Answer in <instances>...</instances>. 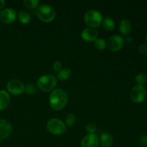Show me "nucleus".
I'll return each instance as SVG.
<instances>
[{
	"instance_id": "1",
	"label": "nucleus",
	"mask_w": 147,
	"mask_h": 147,
	"mask_svg": "<svg viewBox=\"0 0 147 147\" xmlns=\"http://www.w3.org/2000/svg\"><path fill=\"white\" fill-rule=\"evenodd\" d=\"M68 96L62 89H55L50 96V106L53 109L56 111L63 109L67 104Z\"/></svg>"
},
{
	"instance_id": "2",
	"label": "nucleus",
	"mask_w": 147,
	"mask_h": 147,
	"mask_svg": "<svg viewBox=\"0 0 147 147\" xmlns=\"http://www.w3.org/2000/svg\"><path fill=\"white\" fill-rule=\"evenodd\" d=\"M84 21L87 25L92 28L98 27L103 21V15L98 10H88L84 15Z\"/></svg>"
},
{
	"instance_id": "3",
	"label": "nucleus",
	"mask_w": 147,
	"mask_h": 147,
	"mask_svg": "<svg viewBox=\"0 0 147 147\" xmlns=\"http://www.w3.org/2000/svg\"><path fill=\"white\" fill-rule=\"evenodd\" d=\"M36 14L40 20L45 22H50L55 17V11L54 8L48 4H42L37 8Z\"/></svg>"
},
{
	"instance_id": "4",
	"label": "nucleus",
	"mask_w": 147,
	"mask_h": 147,
	"mask_svg": "<svg viewBox=\"0 0 147 147\" xmlns=\"http://www.w3.org/2000/svg\"><path fill=\"white\" fill-rule=\"evenodd\" d=\"M57 85V80L51 75H45L39 78L37 82V86L41 90L48 92L53 90Z\"/></svg>"
},
{
	"instance_id": "5",
	"label": "nucleus",
	"mask_w": 147,
	"mask_h": 147,
	"mask_svg": "<svg viewBox=\"0 0 147 147\" xmlns=\"http://www.w3.org/2000/svg\"><path fill=\"white\" fill-rule=\"evenodd\" d=\"M47 129L51 134L54 135L63 134L65 131V124L60 119L53 118L50 119L47 123Z\"/></svg>"
},
{
	"instance_id": "6",
	"label": "nucleus",
	"mask_w": 147,
	"mask_h": 147,
	"mask_svg": "<svg viewBox=\"0 0 147 147\" xmlns=\"http://www.w3.org/2000/svg\"><path fill=\"white\" fill-rule=\"evenodd\" d=\"M146 89L143 86H135L130 91V97L132 101L136 103H142L146 98Z\"/></svg>"
},
{
	"instance_id": "7",
	"label": "nucleus",
	"mask_w": 147,
	"mask_h": 147,
	"mask_svg": "<svg viewBox=\"0 0 147 147\" xmlns=\"http://www.w3.org/2000/svg\"><path fill=\"white\" fill-rule=\"evenodd\" d=\"M7 89L12 95H20L25 90L24 84L17 79H12L7 84Z\"/></svg>"
},
{
	"instance_id": "8",
	"label": "nucleus",
	"mask_w": 147,
	"mask_h": 147,
	"mask_svg": "<svg viewBox=\"0 0 147 147\" xmlns=\"http://www.w3.org/2000/svg\"><path fill=\"white\" fill-rule=\"evenodd\" d=\"M17 19V13L13 9L7 8L0 11V21L4 24H11Z\"/></svg>"
},
{
	"instance_id": "9",
	"label": "nucleus",
	"mask_w": 147,
	"mask_h": 147,
	"mask_svg": "<svg viewBox=\"0 0 147 147\" xmlns=\"http://www.w3.org/2000/svg\"><path fill=\"white\" fill-rule=\"evenodd\" d=\"M124 40L120 35H113L109 38L108 42V47L111 51L117 52L123 47Z\"/></svg>"
},
{
	"instance_id": "10",
	"label": "nucleus",
	"mask_w": 147,
	"mask_h": 147,
	"mask_svg": "<svg viewBox=\"0 0 147 147\" xmlns=\"http://www.w3.org/2000/svg\"><path fill=\"white\" fill-rule=\"evenodd\" d=\"M12 127L9 122L4 119H0V142L7 139L11 134Z\"/></svg>"
},
{
	"instance_id": "11",
	"label": "nucleus",
	"mask_w": 147,
	"mask_h": 147,
	"mask_svg": "<svg viewBox=\"0 0 147 147\" xmlns=\"http://www.w3.org/2000/svg\"><path fill=\"white\" fill-rule=\"evenodd\" d=\"M98 144V138L94 134H89L81 141V147H97Z\"/></svg>"
},
{
	"instance_id": "12",
	"label": "nucleus",
	"mask_w": 147,
	"mask_h": 147,
	"mask_svg": "<svg viewBox=\"0 0 147 147\" xmlns=\"http://www.w3.org/2000/svg\"><path fill=\"white\" fill-rule=\"evenodd\" d=\"M98 31L92 27H88L84 29L81 32V37L83 40L87 42H93L97 39Z\"/></svg>"
},
{
	"instance_id": "13",
	"label": "nucleus",
	"mask_w": 147,
	"mask_h": 147,
	"mask_svg": "<svg viewBox=\"0 0 147 147\" xmlns=\"http://www.w3.org/2000/svg\"><path fill=\"white\" fill-rule=\"evenodd\" d=\"M10 102V97L6 90H0V111L5 109L9 106Z\"/></svg>"
},
{
	"instance_id": "14",
	"label": "nucleus",
	"mask_w": 147,
	"mask_h": 147,
	"mask_svg": "<svg viewBox=\"0 0 147 147\" xmlns=\"http://www.w3.org/2000/svg\"><path fill=\"white\" fill-rule=\"evenodd\" d=\"M119 31L123 35H127L131 30V24L129 20H122L119 24Z\"/></svg>"
},
{
	"instance_id": "15",
	"label": "nucleus",
	"mask_w": 147,
	"mask_h": 147,
	"mask_svg": "<svg viewBox=\"0 0 147 147\" xmlns=\"http://www.w3.org/2000/svg\"><path fill=\"white\" fill-rule=\"evenodd\" d=\"M100 144L103 147H110L112 145L113 142V136L111 134L109 133L105 132V133L102 134L100 138Z\"/></svg>"
},
{
	"instance_id": "16",
	"label": "nucleus",
	"mask_w": 147,
	"mask_h": 147,
	"mask_svg": "<svg viewBox=\"0 0 147 147\" xmlns=\"http://www.w3.org/2000/svg\"><path fill=\"white\" fill-rule=\"evenodd\" d=\"M71 76V70L69 68H63L59 71L57 74V78L60 80H66L69 79Z\"/></svg>"
},
{
	"instance_id": "17",
	"label": "nucleus",
	"mask_w": 147,
	"mask_h": 147,
	"mask_svg": "<svg viewBox=\"0 0 147 147\" xmlns=\"http://www.w3.org/2000/svg\"><path fill=\"white\" fill-rule=\"evenodd\" d=\"M103 27L107 31H111L114 29L115 27V22L111 17H106L103 20Z\"/></svg>"
},
{
	"instance_id": "18",
	"label": "nucleus",
	"mask_w": 147,
	"mask_h": 147,
	"mask_svg": "<svg viewBox=\"0 0 147 147\" xmlns=\"http://www.w3.org/2000/svg\"><path fill=\"white\" fill-rule=\"evenodd\" d=\"M18 19L22 24H28L30 22L31 17L30 14L25 11H21L18 14Z\"/></svg>"
},
{
	"instance_id": "19",
	"label": "nucleus",
	"mask_w": 147,
	"mask_h": 147,
	"mask_svg": "<svg viewBox=\"0 0 147 147\" xmlns=\"http://www.w3.org/2000/svg\"><path fill=\"white\" fill-rule=\"evenodd\" d=\"M65 121L66 125L67 126H72L74 125L76 122V117L74 114L73 113H69L65 116Z\"/></svg>"
},
{
	"instance_id": "20",
	"label": "nucleus",
	"mask_w": 147,
	"mask_h": 147,
	"mask_svg": "<svg viewBox=\"0 0 147 147\" xmlns=\"http://www.w3.org/2000/svg\"><path fill=\"white\" fill-rule=\"evenodd\" d=\"M147 78L146 75L144 73H139L136 75V78H135V80L136 83H137L138 86H143L145 83L146 82Z\"/></svg>"
},
{
	"instance_id": "21",
	"label": "nucleus",
	"mask_w": 147,
	"mask_h": 147,
	"mask_svg": "<svg viewBox=\"0 0 147 147\" xmlns=\"http://www.w3.org/2000/svg\"><path fill=\"white\" fill-rule=\"evenodd\" d=\"M95 46L98 50H103L106 47V42L104 39L99 38L95 40Z\"/></svg>"
},
{
	"instance_id": "22",
	"label": "nucleus",
	"mask_w": 147,
	"mask_h": 147,
	"mask_svg": "<svg viewBox=\"0 0 147 147\" xmlns=\"http://www.w3.org/2000/svg\"><path fill=\"white\" fill-rule=\"evenodd\" d=\"M24 4L27 8L34 9L37 7L39 4L38 0H24Z\"/></svg>"
},
{
	"instance_id": "23",
	"label": "nucleus",
	"mask_w": 147,
	"mask_h": 147,
	"mask_svg": "<svg viewBox=\"0 0 147 147\" xmlns=\"http://www.w3.org/2000/svg\"><path fill=\"white\" fill-rule=\"evenodd\" d=\"M24 90H25L27 94L32 95L37 92V88H36V87L33 84H29L26 86Z\"/></svg>"
},
{
	"instance_id": "24",
	"label": "nucleus",
	"mask_w": 147,
	"mask_h": 147,
	"mask_svg": "<svg viewBox=\"0 0 147 147\" xmlns=\"http://www.w3.org/2000/svg\"><path fill=\"white\" fill-rule=\"evenodd\" d=\"M97 127H96V125L94 123H88V124L86 126V130L88 133L90 134H94L96 132Z\"/></svg>"
},
{
	"instance_id": "25",
	"label": "nucleus",
	"mask_w": 147,
	"mask_h": 147,
	"mask_svg": "<svg viewBox=\"0 0 147 147\" xmlns=\"http://www.w3.org/2000/svg\"><path fill=\"white\" fill-rule=\"evenodd\" d=\"M53 69H54L55 71H60L61 70V67L62 65L60 61H55L53 64Z\"/></svg>"
},
{
	"instance_id": "26",
	"label": "nucleus",
	"mask_w": 147,
	"mask_h": 147,
	"mask_svg": "<svg viewBox=\"0 0 147 147\" xmlns=\"http://www.w3.org/2000/svg\"><path fill=\"white\" fill-rule=\"evenodd\" d=\"M139 50L142 53H147V45H141L139 47Z\"/></svg>"
},
{
	"instance_id": "27",
	"label": "nucleus",
	"mask_w": 147,
	"mask_h": 147,
	"mask_svg": "<svg viewBox=\"0 0 147 147\" xmlns=\"http://www.w3.org/2000/svg\"><path fill=\"white\" fill-rule=\"evenodd\" d=\"M141 142H142V144L143 145V146H147V135L142 137Z\"/></svg>"
},
{
	"instance_id": "28",
	"label": "nucleus",
	"mask_w": 147,
	"mask_h": 147,
	"mask_svg": "<svg viewBox=\"0 0 147 147\" xmlns=\"http://www.w3.org/2000/svg\"><path fill=\"white\" fill-rule=\"evenodd\" d=\"M5 6V1L4 0H0V11Z\"/></svg>"
},
{
	"instance_id": "29",
	"label": "nucleus",
	"mask_w": 147,
	"mask_h": 147,
	"mask_svg": "<svg viewBox=\"0 0 147 147\" xmlns=\"http://www.w3.org/2000/svg\"><path fill=\"white\" fill-rule=\"evenodd\" d=\"M126 42H129V43L131 42H132V37H127V38H126Z\"/></svg>"
},
{
	"instance_id": "30",
	"label": "nucleus",
	"mask_w": 147,
	"mask_h": 147,
	"mask_svg": "<svg viewBox=\"0 0 147 147\" xmlns=\"http://www.w3.org/2000/svg\"><path fill=\"white\" fill-rule=\"evenodd\" d=\"M146 43H147V34H146Z\"/></svg>"
}]
</instances>
